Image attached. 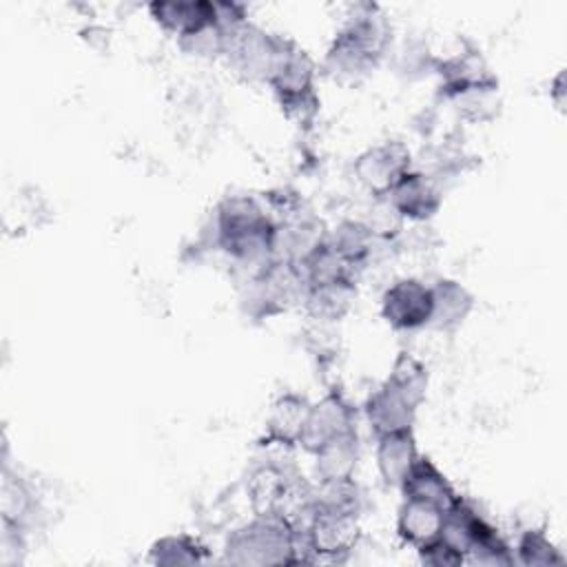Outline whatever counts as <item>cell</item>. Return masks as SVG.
Wrapping results in <instances>:
<instances>
[{
    "mask_svg": "<svg viewBox=\"0 0 567 567\" xmlns=\"http://www.w3.org/2000/svg\"><path fill=\"white\" fill-rule=\"evenodd\" d=\"M392 44V27L377 4H354L334 33L326 55L323 73L341 84L365 80L385 58Z\"/></svg>",
    "mask_w": 567,
    "mask_h": 567,
    "instance_id": "1",
    "label": "cell"
},
{
    "mask_svg": "<svg viewBox=\"0 0 567 567\" xmlns=\"http://www.w3.org/2000/svg\"><path fill=\"white\" fill-rule=\"evenodd\" d=\"M213 246L252 272L272 259L275 221L252 195H226L213 213ZM250 272V275H252Z\"/></svg>",
    "mask_w": 567,
    "mask_h": 567,
    "instance_id": "2",
    "label": "cell"
},
{
    "mask_svg": "<svg viewBox=\"0 0 567 567\" xmlns=\"http://www.w3.org/2000/svg\"><path fill=\"white\" fill-rule=\"evenodd\" d=\"M221 554L237 567L297 565V529L279 514H252L228 532Z\"/></svg>",
    "mask_w": 567,
    "mask_h": 567,
    "instance_id": "3",
    "label": "cell"
},
{
    "mask_svg": "<svg viewBox=\"0 0 567 567\" xmlns=\"http://www.w3.org/2000/svg\"><path fill=\"white\" fill-rule=\"evenodd\" d=\"M279 111L295 124H312L319 113L317 93V64L315 60L290 40L268 84Z\"/></svg>",
    "mask_w": 567,
    "mask_h": 567,
    "instance_id": "4",
    "label": "cell"
},
{
    "mask_svg": "<svg viewBox=\"0 0 567 567\" xmlns=\"http://www.w3.org/2000/svg\"><path fill=\"white\" fill-rule=\"evenodd\" d=\"M303 290L306 284L297 264L268 259L246 279L239 306L250 319H270L299 303Z\"/></svg>",
    "mask_w": 567,
    "mask_h": 567,
    "instance_id": "5",
    "label": "cell"
},
{
    "mask_svg": "<svg viewBox=\"0 0 567 567\" xmlns=\"http://www.w3.org/2000/svg\"><path fill=\"white\" fill-rule=\"evenodd\" d=\"M297 529V565L343 563L361 540L357 516L312 509L308 523Z\"/></svg>",
    "mask_w": 567,
    "mask_h": 567,
    "instance_id": "6",
    "label": "cell"
},
{
    "mask_svg": "<svg viewBox=\"0 0 567 567\" xmlns=\"http://www.w3.org/2000/svg\"><path fill=\"white\" fill-rule=\"evenodd\" d=\"M288 44L290 38L266 31L248 20L228 38L224 60L241 80L252 84H268Z\"/></svg>",
    "mask_w": 567,
    "mask_h": 567,
    "instance_id": "7",
    "label": "cell"
},
{
    "mask_svg": "<svg viewBox=\"0 0 567 567\" xmlns=\"http://www.w3.org/2000/svg\"><path fill=\"white\" fill-rule=\"evenodd\" d=\"M412 168V151L399 140H385L368 146L354 159L357 182L374 197L388 195V190Z\"/></svg>",
    "mask_w": 567,
    "mask_h": 567,
    "instance_id": "8",
    "label": "cell"
},
{
    "mask_svg": "<svg viewBox=\"0 0 567 567\" xmlns=\"http://www.w3.org/2000/svg\"><path fill=\"white\" fill-rule=\"evenodd\" d=\"M432 295L430 284L416 277H401L392 281L381 295V317L399 332H412L430 323Z\"/></svg>",
    "mask_w": 567,
    "mask_h": 567,
    "instance_id": "9",
    "label": "cell"
},
{
    "mask_svg": "<svg viewBox=\"0 0 567 567\" xmlns=\"http://www.w3.org/2000/svg\"><path fill=\"white\" fill-rule=\"evenodd\" d=\"M350 432H357V408L341 392H330L310 405L299 447L315 454L328 441Z\"/></svg>",
    "mask_w": 567,
    "mask_h": 567,
    "instance_id": "10",
    "label": "cell"
},
{
    "mask_svg": "<svg viewBox=\"0 0 567 567\" xmlns=\"http://www.w3.org/2000/svg\"><path fill=\"white\" fill-rule=\"evenodd\" d=\"M385 197L401 219L412 224L430 221L443 206V188L419 168L408 171Z\"/></svg>",
    "mask_w": 567,
    "mask_h": 567,
    "instance_id": "11",
    "label": "cell"
},
{
    "mask_svg": "<svg viewBox=\"0 0 567 567\" xmlns=\"http://www.w3.org/2000/svg\"><path fill=\"white\" fill-rule=\"evenodd\" d=\"M328 228L310 210H301L292 217L275 221L272 233V259L288 264H301L315 248L326 241Z\"/></svg>",
    "mask_w": 567,
    "mask_h": 567,
    "instance_id": "12",
    "label": "cell"
},
{
    "mask_svg": "<svg viewBox=\"0 0 567 567\" xmlns=\"http://www.w3.org/2000/svg\"><path fill=\"white\" fill-rule=\"evenodd\" d=\"M416 410L419 405H414L408 396H403L385 381L377 390H372L363 403V416L374 439L390 432L414 430Z\"/></svg>",
    "mask_w": 567,
    "mask_h": 567,
    "instance_id": "13",
    "label": "cell"
},
{
    "mask_svg": "<svg viewBox=\"0 0 567 567\" xmlns=\"http://www.w3.org/2000/svg\"><path fill=\"white\" fill-rule=\"evenodd\" d=\"M399 492L408 501H419L439 509H447L461 496L450 478L425 454H419L403 483L399 485Z\"/></svg>",
    "mask_w": 567,
    "mask_h": 567,
    "instance_id": "14",
    "label": "cell"
},
{
    "mask_svg": "<svg viewBox=\"0 0 567 567\" xmlns=\"http://www.w3.org/2000/svg\"><path fill=\"white\" fill-rule=\"evenodd\" d=\"M310 401L299 392H281L272 403L264 421V436L261 441L299 447V436L306 425Z\"/></svg>",
    "mask_w": 567,
    "mask_h": 567,
    "instance_id": "15",
    "label": "cell"
},
{
    "mask_svg": "<svg viewBox=\"0 0 567 567\" xmlns=\"http://www.w3.org/2000/svg\"><path fill=\"white\" fill-rule=\"evenodd\" d=\"M430 295H432V312H430L427 328L443 330V332H452L461 328L476 306L472 290L450 277H441L434 284H430Z\"/></svg>",
    "mask_w": 567,
    "mask_h": 567,
    "instance_id": "16",
    "label": "cell"
},
{
    "mask_svg": "<svg viewBox=\"0 0 567 567\" xmlns=\"http://www.w3.org/2000/svg\"><path fill=\"white\" fill-rule=\"evenodd\" d=\"M357 299V281L341 279L319 286H306L301 295V306L306 315L319 326L339 323L354 306Z\"/></svg>",
    "mask_w": 567,
    "mask_h": 567,
    "instance_id": "17",
    "label": "cell"
},
{
    "mask_svg": "<svg viewBox=\"0 0 567 567\" xmlns=\"http://www.w3.org/2000/svg\"><path fill=\"white\" fill-rule=\"evenodd\" d=\"M148 13L159 29L177 35V40L215 24L213 0H155L148 4Z\"/></svg>",
    "mask_w": 567,
    "mask_h": 567,
    "instance_id": "18",
    "label": "cell"
},
{
    "mask_svg": "<svg viewBox=\"0 0 567 567\" xmlns=\"http://www.w3.org/2000/svg\"><path fill=\"white\" fill-rule=\"evenodd\" d=\"M441 97L456 111V115L465 122L481 124L489 122L498 115L501 97H498V80L489 75L485 80H476L456 89L441 91Z\"/></svg>",
    "mask_w": 567,
    "mask_h": 567,
    "instance_id": "19",
    "label": "cell"
},
{
    "mask_svg": "<svg viewBox=\"0 0 567 567\" xmlns=\"http://www.w3.org/2000/svg\"><path fill=\"white\" fill-rule=\"evenodd\" d=\"M419 447L414 439V430H401V432H390L383 436H377V450H374V461L381 481L388 487H396L403 483L405 474L419 458Z\"/></svg>",
    "mask_w": 567,
    "mask_h": 567,
    "instance_id": "20",
    "label": "cell"
},
{
    "mask_svg": "<svg viewBox=\"0 0 567 567\" xmlns=\"http://www.w3.org/2000/svg\"><path fill=\"white\" fill-rule=\"evenodd\" d=\"M492 529L494 525L467 498L458 496L447 509H443V525L439 536L463 556H467L472 545Z\"/></svg>",
    "mask_w": 567,
    "mask_h": 567,
    "instance_id": "21",
    "label": "cell"
},
{
    "mask_svg": "<svg viewBox=\"0 0 567 567\" xmlns=\"http://www.w3.org/2000/svg\"><path fill=\"white\" fill-rule=\"evenodd\" d=\"M377 241L379 239L372 235L363 219H341L328 230L326 237V244L357 272L372 259Z\"/></svg>",
    "mask_w": 567,
    "mask_h": 567,
    "instance_id": "22",
    "label": "cell"
},
{
    "mask_svg": "<svg viewBox=\"0 0 567 567\" xmlns=\"http://www.w3.org/2000/svg\"><path fill=\"white\" fill-rule=\"evenodd\" d=\"M443 525V509L419 503V501H401V507L396 512V534L399 538L419 549L434 538H439Z\"/></svg>",
    "mask_w": 567,
    "mask_h": 567,
    "instance_id": "23",
    "label": "cell"
},
{
    "mask_svg": "<svg viewBox=\"0 0 567 567\" xmlns=\"http://www.w3.org/2000/svg\"><path fill=\"white\" fill-rule=\"evenodd\" d=\"M312 456L317 481L354 476L359 465V432H350L328 441Z\"/></svg>",
    "mask_w": 567,
    "mask_h": 567,
    "instance_id": "24",
    "label": "cell"
},
{
    "mask_svg": "<svg viewBox=\"0 0 567 567\" xmlns=\"http://www.w3.org/2000/svg\"><path fill=\"white\" fill-rule=\"evenodd\" d=\"M312 509L348 514L359 518L363 509V492L354 476L317 481L312 485Z\"/></svg>",
    "mask_w": 567,
    "mask_h": 567,
    "instance_id": "25",
    "label": "cell"
},
{
    "mask_svg": "<svg viewBox=\"0 0 567 567\" xmlns=\"http://www.w3.org/2000/svg\"><path fill=\"white\" fill-rule=\"evenodd\" d=\"M2 525L16 527L27 532L33 523V518L40 512L35 492L31 489V485L20 478V476H11L9 470H4V481H2Z\"/></svg>",
    "mask_w": 567,
    "mask_h": 567,
    "instance_id": "26",
    "label": "cell"
},
{
    "mask_svg": "<svg viewBox=\"0 0 567 567\" xmlns=\"http://www.w3.org/2000/svg\"><path fill=\"white\" fill-rule=\"evenodd\" d=\"M148 563L157 567H188L208 563V547L190 534H166L148 549Z\"/></svg>",
    "mask_w": 567,
    "mask_h": 567,
    "instance_id": "27",
    "label": "cell"
},
{
    "mask_svg": "<svg viewBox=\"0 0 567 567\" xmlns=\"http://www.w3.org/2000/svg\"><path fill=\"white\" fill-rule=\"evenodd\" d=\"M385 383H390L394 390H399L403 396L421 408L427 394L430 374L419 357H414L412 352H399L390 368V374L385 377Z\"/></svg>",
    "mask_w": 567,
    "mask_h": 567,
    "instance_id": "28",
    "label": "cell"
},
{
    "mask_svg": "<svg viewBox=\"0 0 567 567\" xmlns=\"http://www.w3.org/2000/svg\"><path fill=\"white\" fill-rule=\"evenodd\" d=\"M299 270L306 286H319V284H330L341 279L357 281V270H352L326 241L299 264Z\"/></svg>",
    "mask_w": 567,
    "mask_h": 567,
    "instance_id": "29",
    "label": "cell"
},
{
    "mask_svg": "<svg viewBox=\"0 0 567 567\" xmlns=\"http://www.w3.org/2000/svg\"><path fill=\"white\" fill-rule=\"evenodd\" d=\"M514 549V563L523 567H558L565 565L560 549L540 529H527L520 534Z\"/></svg>",
    "mask_w": 567,
    "mask_h": 567,
    "instance_id": "30",
    "label": "cell"
},
{
    "mask_svg": "<svg viewBox=\"0 0 567 567\" xmlns=\"http://www.w3.org/2000/svg\"><path fill=\"white\" fill-rule=\"evenodd\" d=\"M465 563L467 565H481V567H509V565H516L514 563L512 545L498 534L496 527L472 545V549L465 556Z\"/></svg>",
    "mask_w": 567,
    "mask_h": 567,
    "instance_id": "31",
    "label": "cell"
},
{
    "mask_svg": "<svg viewBox=\"0 0 567 567\" xmlns=\"http://www.w3.org/2000/svg\"><path fill=\"white\" fill-rule=\"evenodd\" d=\"M419 560L427 567H461L465 565V556L454 549L450 543H445L441 536L434 538L432 543L423 545L416 549Z\"/></svg>",
    "mask_w": 567,
    "mask_h": 567,
    "instance_id": "32",
    "label": "cell"
},
{
    "mask_svg": "<svg viewBox=\"0 0 567 567\" xmlns=\"http://www.w3.org/2000/svg\"><path fill=\"white\" fill-rule=\"evenodd\" d=\"M563 71L556 75V80H554V91H549V95H551V100H554V104L558 106V109H563V95H565V91H563Z\"/></svg>",
    "mask_w": 567,
    "mask_h": 567,
    "instance_id": "33",
    "label": "cell"
}]
</instances>
